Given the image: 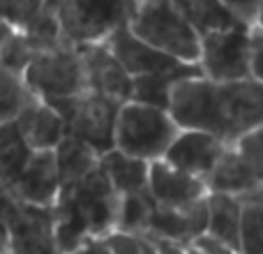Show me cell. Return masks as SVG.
Segmentation results:
<instances>
[{"mask_svg": "<svg viewBox=\"0 0 263 254\" xmlns=\"http://www.w3.org/2000/svg\"><path fill=\"white\" fill-rule=\"evenodd\" d=\"M123 194L102 169H92L77 185L63 187L55 215V243L60 254H74L81 247L118 231Z\"/></svg>", "mask_w": 263, "mask_h": 254, "instance_id": "6da1fadb", "label": "cell"}, {"mask_svg": "<svg viewBox=\"0 0 263 254\" xmlns=\"http://www.w3.org/2000/svg\"><path fill=\"white\" fill-rule=\"evenodd\" d=\"M129 28L155 49L182 63H199L201 32L176 0H141Z\"/></svg>", "mask_w": 263, "mask_h": 254, "instance_id": "7a4b0ae2", "label": "cell"}, {"mask_svg": "<svg viewBox=\"0 0 263 254\" xmlns=\"http://www.w3.org/2000/svg\"><path fill=\"white\" fill-rule=\"evenodd\" d=\"M182 127L168 109L129 100L123 104L116 125V148L132 157L155 162L166 155Z\"/></svg>", "mask_w": 263, "mask_h": 254, "instance_id": "3957f363", "label": "cell"}, {"mask_svg": "<svg viewBox=\"0 0 263 254\" xmlns=\"http://www.w3.org/2000/svg\"><path fill=\"white\" fill-rule=\"evenodd\" d=\"M23 79L28 88L46 102L81 95L90 88L81 49L67 42L51 49H37Z\"/></svg>", "mask_w": 263, "mask_h": 254, "instance_id": "277c9868", "label": "cell"}, {"mask_svg": "<svg viewBox=\"0 0 263 254\" xmlns=\"http://www.w3.org/2000/svg\"><path fill=\"white\" fill-rule=\"evenodd\" d=\"M141 0H58L63 40L81 46L104 42L120 26H129Z\"/></svg>", "mask_w": 263, "mask_h": 254, "instance_id": "5b68a950", "label": "cell"}, {"mask_svg": "<svg viewBox=\"0 0 263 254\" xmlns=\"http://www.w3.org/2000/svg\"><path fill=\"white\" fill-rule=\"evenodd\" d=\"M51 104L67 120L69 132L90 143L100 155L116 148V125L125 102L88 88L81 95L53 100Z\"/></svg>", "mask_w": 263, "mask_h": 254, "instance_id": "8992f818", "label": "cell"}, {"mask_svg": "<svg viewBox=\"0 0 263 254\" xmlns=\"http://www.w3.org/2000/svg\"><path fill=\"white\" fill-rule=\"evenodd\" d=\"M263 123V81L254 77L238 81H217L215 95V134L227 146Z\"/></svg>", "mask_w": 263, "mask_h": 254, "instance_id": "52a82bcc", "label": "cell"}, {"mask_svg": "<svg viewBox=\"0 0 263 254\" xmlns=\"http://www.w3.org/2000/svg\"><path fill=\"white\" fill-rule=\"evenodd\" d=\"M252 26L201 32V72L213 81H238L252 77Z\"/></svg>", "mask_w": 263, "mask_h": 254, "instance_id": "ba28073f", "label": "cell"}, {"mask_svg": "<svg viewBox=\"0 0 263 254\" xmlns=\"http://www.w3.org/2000/svg\"><path fill=\"white\" fill-rule=\"evenodd\" d=\"M9 254H60L55 243V215L49 206L14 201L7 213Z\"/></svg>", "mask_w": 263, "mask_h": 254, "instance_id": "9c48e42d", "label": "cell"}, {"mask_svg": "<svg viewBox=\"0 0 263 254\" xmlns=\"http://www.w3.org/2000/svg\"><path fill=\"white\" fill-rule=\"evenodd\" d=\"M106 44H109L114 56L120 60V65L127 69L132 77L155 74V72H173V69H182L185 65H192L150 46L129 26H120L118 30H114L106 37Z\"/></svg>", "mask_w": 263, "mask_h": 254, "instance_id": "30bf717a", "label": "cell"}, {"mask_svg": "<svg viewBox=\"0 0 263 254\" xmlns=\"http://www.w3.org/2000/svg\"><path fill=\"white\" fill-rule=\"evenodd\" d=\"M9 190L18 201L53 208L63 194V180H60L55 150H35L23 173L18 176V180Z\"/></svg>", "mask_w": 263, "mask_h": 254, "instance_id": "8fae6325", "label": "cell"}, {"mask_svg": "<svg viewBox=\"0 0 263 254\" xmlns=\"http://www.w3.org/2000/svg\"><path fill=\"white\" fill-rule=\"evenodd\" d=\"M208 196L199 201H192L185 206H157L150 217V227L145 233L162 236L168 241H176L180 245H190L194 238L203 236L208 231Z\"/></svg>", "mask_w": 263, "mask_h": 254, "instance_id": "7c38bea8", "label": "cell"}, {"mask_svg": "<svg viewBox=\"0 0 263 254\" xmlns=\"http://www.w3.org/2000/svg\"><path fill=\"white\" fill-rule=\"evenodd\" d=\"M224 150H227V143L219 136L210 134V132L180 130V134L176 136L171 148L166 150L164 159L171 162L173 167L205 180L213 173L215 164L219 162Z\"/></svg>", "mask_w": 263, "mask_h": 254, "instance_id": "4fadbf2b", "label": "cell"}, {"mask_svg": "<svg viewBox=\"0 0 263 254\" xmlns=\"http://www.w3.org/2000/svg\"><path fill=\"white\" fill-rule=\"evenodd\" d=\"M79 49H81L88 72V83H90L92 90H100L120 102H129L132 93H134V77L120 65V60L116 58L114 51L106 44V40L81 44Z\"/></svg>", "mask_w": 263, "mask_h": 254, "instance_id": "5bb4252c", "label": "cell"}, {"mask_svg": "<svg viewBox=\"0 0 263 254\" xmlns=\"http://www.w3.org/2000/svg\"><path fill=\"white\" fill-rule=\"evenodd\" d=\"M148 190L157 206H185L210 194V187L203 178L173 167L164 157L150 162Z\"/></svg>", "mask_w": 263, "mask_h": 254, "instance_id": "9a60e30c", "label": "cell"}, {"mask_svg": "<svg viewBox=\"0 0 263 254\" xmlns=\"http://www.w3.org/2000/svg\"><path fill=\"white\" fill-rule=\"evenodd\" d=\"M16 123L32 150H55L60 141L69 134L63 114L40 95H32L26 109L18 114Z\"/></svg>", "mask_w": 263, "mask_h": 254, "instance_id": "2e32d148", "label": "cell"}, {"mask_svg": "<svg viewBox=\"0 0 263 254\" xmlns=\"http://www.w3.org/2000/svg\"><path fill=\"white\" fill-rule=\"evenodd\" d=\"M205 183H208L210 192H227V194L238 196L250 194L256 187H261L256 173L252 171V167L236 146H227V150L215 164L213 173L205 178Z\"/></svg>", "mask_w": 263, "mask_h": 254, "instance_id": "e0dca14e", "label": "cell"}, {"mask_svg": "<svg viewBox=\"0 0 263 254\" xmlns=\"http://www.w3.org/2000/svg\"><path fill=\"white\" fill-rule=\"evenodd\" d=\"M208 233L242 252V199L227 192H210L208 194Z\"/></svg>", "mask_w": 263, "mask_h": 254, "instance_id": "ac0fdd59", "label": "cell"}, {"mask_svg": "<svg viewBox=\"0 0 263 254\" xmlns=\"http://www.w3.org/2000/svg\"><path fill=\"white\" fill-rule=\"evenodd\" d=\"M55 159H58V171H60L63 187H69V185H77L92 169L100 167L102 155L90 143H86L83 139H79L77 134L69 132L58 143V148H55Z\"/></svg>", "mask_w": 263, "mask_h": 254, "instance_id": "d6986e66", "label": "cell"}, {"mask_svg": "<svg viewBox=\"0 0 263 254\" xmlns=\"http://www.w3.org/2000/svg\"><path fill=\"white\" fill-rule=\"evenodd\" d=\"M100 164L120 194H132V192L148 190L150 162H145V159L132 157V155L123 153V150L114 148L102 155Z\"/></svg>", "mask_w": 263, "mask_h": 254, "instance_id": "ffe728a7", "label": "cell"}, {"mask_svg": "<svg viewBox=\"0 0 263 254\" xmlns=\"http://www.w3.org/2000/svg\"><path fill=\"white\" fill-rule=\"evenodd\" d=\"M32 153L16 118L0 123V185L12 187L30 162Z\"/></svg>", "mask_w": 263, "mask_h": 254, "instance_id": "44dd1931", "label": "cell"}, {"mask_svg": "<svg viewBox=\"0 0 263 254\" xmlns=\"http://www.w3.org/2000/svg\"><path fill=\"white\" fill-rule=\"evenodd\" d=\"M35 93L28 88L23 74L0 67V123L18 118L26 104L32 100Z\"/></svg>", "mask_w": 263, "mask_h": 254, "instance_id": "7402d4cb", "label": "cell"}, {"mask_svg": "<svg viewBox=\"0 0 263 254\" xmlns=\"http://www.w3.org/2000/svg\"><path fill=\"white\" fill-rule=\"evenodd\" d=\"M155 213V199L150 190L132 192L123 194L120 204V217H118V231L129 233H145L150 227V217Z\"/></svg>", "mask_w": 263, "mask_h": 254, "instance_id": "603a6c76", "label": "cell"}, {"mask_svg": "<svg viewBox=\"0 0 263 254\" xmlns=\"http://www.w3.org/2000/svg\"><path fill=\"white\" fill-rule=\"evenodd\" d=\"M37 46L28 40V35L23 30H14L12 35L7 37L3 46V56H0V67H7L12 72L23 74L28 67V63L32 60Z\"/></svg>", "mask_w": 263, "mask_h": 254, "instance_id": "cb8c5ba5", "label": "cell"}, {"mask_svg": "<svg viewBox=\"0 0 263 254\" xmlns=\"http://www.w3.org/2000/svg\"><path fill=\"white\" fill-rule=\"evenodd\" d=\"M102 245L109 254H159L157 245L148 233H129V231H114L102 238Z\"/></svg>", "mask_w": 263, "mask_h": 254, "instance_id": "d4e9b609", "label": "cell"}, {"mask_svg": "<svg viewBox=\"0 0 263 254\" xmlns=\"http://www.w3.org/2000/svg\"><path fill=\"white\" fill-rule=\"evenodd\" d=\"M242 153V157L247 159V164L252 167V171L256 173L261 187H263V123L254 127L252 132H247L242 139H238V143H233Z\"/></svg>", "mask_w": 263, "mask_h": 254, "instance_id": "484cf974", "label": "cell"}, {"mask_svg": "<svg viewBox=\"0 0 263 254\" xmlns=\"http://www.w3.org/2000/svg\"><path fill=\"white\" fill-rule=\"evenodd\" d=\"M49 7L46 0H9V9L5 14V21L12 23L16 30H23L30 21H35L44 9Z\"/></svg>", "mask_w": 263, "mask_h": 254, "instance_id": "4316f807", "label": "cell"}, {"mask_svg": "<svg viewBox=\"0 0 263 254\" xmlns=\"http://www.w3.org/2000/svg\"><path fill=\"white\" fill-rule=\"evenodd\" d=\"M185 247H187V254H242V252L233 250L231 245H227V243H222L219 238L210 236L208 231H205L203 236L194 238V241Z\"/></svg>", "mask_w": 263, "mask_h": 254, "instance_id": "83f0119b", "label": "cell"}, {"mask_svg": "<svg viewBox=\"0 0 263 254\" xmlns=\"http://www.w3.org/2000/svg\"><path fill=\"white\" fill-rule=\"evenodd\" d=\"M242 23L247 26H254L259 23V16H261V7H263V0H222Z\"/></svg>", "mask_w": 263, "mask_h": 254, "instance_id": "f1b7e54d", "label": "cell"}, {"mask_svg": "<svg viewBox=\"0 0 263 254\" xmlns=\"http://www.w3.org/2000/svg\"><path fill=\"white\" fill-rule=\"evenodd\" d=\"M252 40V77L256 81H263V26L254 23L250 30Z\"/></svg>", "mask_w": 263, "mask_h": 254, "instance_id": "f546056e", "label": "cell"}, {"mask_svg": "<svg viewBox=\"0 0 263 254\" xmlns=\"http://www.w3.org/2000/svg\"><path fill=\"white\" fill-rule=\"evenodd\" d=\"M9 229H7V224L0 220V254H9Z\"/></svg>", "mask_w": 263, "mask_h": 254, "instance_id": "4dcf8cb0", "label": "cell"}, {"mask_svg": "<svg viewBox=\"0 0 263 254\" xmlns=\"http://www.w3.org/2000/svg\"><path fill=\"white\" fill-rule=\"evenodd\" d=\"M14 30H16V28H14L12 23H7L5 19H0V56H3V46H5V42H7V37L12 35Z\"/></svg>", "mask_w": 263, "mask_h": 254, "instance_id": "1f68e13d", "label": "cell"}, {"mask_svg": "<svg viewBox=\"0 0 263 254\" xmlns=\"http://www.w3.org/2000/svg\"><path fill=\"white\" fill-rule=\"evenodd\" d=\"M7 9H9V0H0V19H5Z\"/></svg>", "mask_w": 263, "mask_h": 254, "instance_id": "d6a6232c", "label": "cell"}, {"mask_svg": "<svg viewBox=\"0 0 263 254\" xmlns=\"http://www.w3.org/2000/svg\"><path fill=\"white\" fill-rule=\"evenodd\" d=\"M261 19H263V7H261V16H259V21H261Z\"/></svg>", "mask_w": 263, "mask_h": 254, "instance_id": "836d02e7", "label": "cell"}, {"mask_svg": "<svg viewBox=\"0 0 263 254\" xmlns=\"http://www.w3.org/2000/svg\"><path fill=\"white\" fill-rule=\"evenodd\" d=\"M74 254H83V250H79V252H74Z\"/></svg>", "mask_w": 263, "mask_h": 254, "instance_id": "e575fe53", "label": "cell"}, {"mask_svg": "<svg viewBox=\"0 0 263 254\" xmlns=\"http://www.w3.org/2000/svg\"><path fill=\"white\" fill-rule=\"evenodd\" d=\"M252 254H263V250H261V252H252Z\"/></svg>", "mask_w": 263, "mask_h": 254, "instance_id": "d590c367", "label": "cell"}, {"mask_svg": "<svg viewBox=\"0 0 263 254\" xmlns=\"http://www.w3.org/2000/svg\"><path fill=\"white\" fill-rule=\"evenodd\" d=\"M259 23H261V26H263V19H261V21H259Z\"/></svg>", "mask_w": 263, "mask_h": 254, "instance_id": "8d00e7d4", "label": "cell"}]
</instances>
